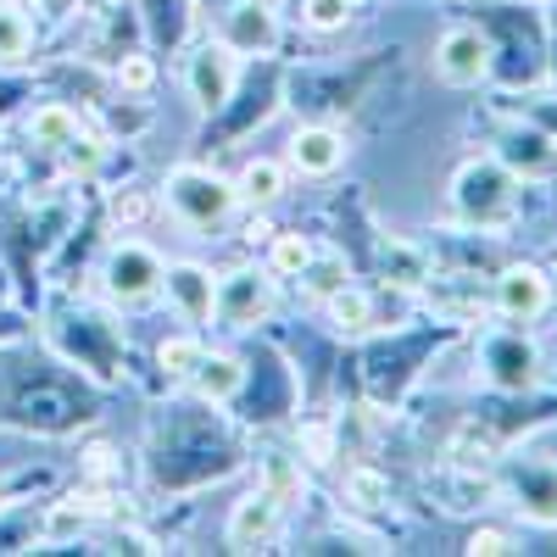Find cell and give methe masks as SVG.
I'll return each instance as SVG.
<instances>
[{
  "instance_id": "cb8c5ba5",
  "label": "cell",
  "mask_w": 557,
  "mask_h": 557,
  "mask_svg": "<svg viewBox=\"0 0 557 557\" xmlns=\"http://www.w3.org/2000/svg\"><path fill=\"white\" fill-rule=\"evenodd\" d=\"M341 285H351V262H346V251H312V262L296 273V290H301V301H312V307H323Z\"/></svg>"
},
{
  "instance_id": "4dcf8cb0",
  "label": "cell",
  "mask_w": 557,
  "mask_h": 557,
  "mask_svg": "<svg viewBox=\"0 0 557 557\" xmlns=\"http://www.w3.org/2000/svg\"><path fill=\"white\" fill-rule=\"evenodd\" d=\"M112 78H117L123 96H151V89H157V62L139 57V51H123L117 67H112Z\"/></svg>"
},
{
  "instance_id": "ba28073f",
  "label": "cell",
  "mask_w": 557,
  "mask_h": 557,
  "mask_svg": "<svg viewBox=\"0 0 557 557\" xmlns=\"http://www.w3.org/2000/svg\"><path fill=\"white\" fill-rule=\"evenodd\" d=\"M162 273H168V262L146 240H117L101 262V290L112 307H146L162 296Z\"/></svg>"
},
{
  "instance_id": "ab89813d",
  "label": "cell",
  "mask_w": 557,
  "mask_h": 557,
  "mask_svg": "<svg viewBox=\"0 0 557 557\" xmlns=\"http://www.w3.org/2000/svg\"><path fill=\"white\" fill-rule=\"evenodd\" d=\"M0 507H7V485H0Z\"/></svg>"
},
{
  "instance_id": "603a6c76",
  "label": "cell",
  "mask_w": 557,
  "mask_h": 557,
  "mask_svg": "<svg viewBox=\"0 0 557 557\" xmlns=\"http://www.w3.org/2000/svg\"><path fill=\"white\" fill-rule=\"evenodd\" d=\"M285 190H290V168L278 162V157H251V162L240 168V178H235L240 207H273Z\"/></svg>"
},
{
  "instance_id": "484cf974",
  "label": "cell",
  "mask_w": 557,
  "mask_h": 557,
  "mask_svg": "<svg viewBox=\"0 0 557 557\" xmlns=\"http://www.w3.org/2000/svg\"><path fill=\"white\" fill-rule=\"evenodd\" d=\"M341 496L357 507V513H380V507H391V480L374 469V462H351L346 480H341Z\"/></svg>"
},
{
  "instance_id": "5b68a950",
  "label": "cell",
  "mask_w": 557,
  "mask_h": 557,
  "mask_svg": "<svg viewBox=\"0 0 557 557\" xmlns=\"http://www.w3.org/2000/svg\"><path fill=\"white\" fill-rule=\"evenodd\" d=\"M162 207H168V218L184 228V235H212V228H223L228 218H235L240 196H235V178L184 162V168H173L162 178Z\"/></svg>"
},
{
  "instance_id": "ac0fdd59",
  "label": "cell",
  "mask_w": 557,
  "mask_h": 557,
  "mask_svg": "<svg viewBox=\"0 0 557 557\" xmlns=\"http://www.w3.org/2000/svg\"><path fill=\"white\" fill-rule=\"evenodd\" d=\"M184 385H190L196 401H207V407H228V401L246 391V362L228 357V351H201L196 374L184 380Z\"/></svg>"
},
{
  "instance_id": "836d02e7",
  "label": "cell",
  "mask_w": 557,
  "mask_h": 557,
  "mask_svg": "<svg viewBox=\"0 0 557 557\" xmlns=\"http://www.w3.org/2000/svg\"><path fill=\"white\" fill-rule=\"evenodd\" d=\"M519 117H530L535 128H546V134L557 139V96H530V101H519Z\"/></svg>"
},
{
  "instance_id": "8992f818",
  "label": "cell",
  "mask_w": 557,
  "mask_h": 557,
  "mask_svg": "<svg viewBox=\"0 0 557 557\" xmlns=\"http://www.w3.org/2000/svg\"><path fill=\"white\" fill-rule=\"evenodd\" d=\"M418 296L446 330H480L491 318V278H480V268H435Z\"/></svg>"
},
{
  "instance_id": "2e32d148",
  "label": "cell",
  "mask_w": 557,
  "mask_h": 557,
  "mask_svg": "<svg viewBox=\"0 0 557 557\" xmlns=\"http://www.w3.org/2000/svg\"><path fill=\"white\" fill-rule=\"evenodd\" d=\"M430 496L446 507V513H485V507L502 502L496 491V469H462V462H435L430 474Z\"/></svg>"
},
{
  "instance_id": "e0dca14e",
  "label": "cell",
  "mask_w": 557,
  "mask_h": 557,
  "mask_svg": "<svg viewBox=\"0 0 557 557\" xmlns=\"http://www.w3.org/2000/svg\"><path fill=\"white\" fill-rule=\"evenodd\" d=\"M218 39L235 57H273V45H278V12L268 7V0H235V7L223 12Z\"/></svg>"
},
{
  "instance_id": "4316f807",
  "label": "cell",
  "mask_w": 557,
  "mask_h": 557,
  "mask_svg": "<svg viewBox=\"0 0 557 557\" xmlns=\"http://www.w3.org/2000/svg\"><path fill=\"white\" fill-rule=\"evenodd\" d=\"M201 351H207V346H201V335H196V330H184V335H162V341H157V368H162L168 380H178V385H184V380L196 374Z\"/></svg>"
},
{
  "instance_id": "f1b7e54d",
  "label": "cell",
  "mask_w": 557,
  "mask_h": 557,
  "mask_svg": "<svg viewBox=\"0 0 557 557\" xmlns=\"http://www.w3.org/2000/svg\"><path fill=\"white\" fill-rule=\"evenodd\" d=\"M262 485H268L273 496H285V502H296V496L307 491V474H301V462H296L290 451H273V457L262 462Z\"/></svg>"
},
{
  "instance_id": "277c9868",
  "label": "cell",
  "mask_w": 557,
  "mask_h": 557,
  "mask_svg": "<svg viewBox=\"0 0 557 557\" xmlns=\"http://www.w3.org/2000/svg\"><path fill=\"white\" fill-rule=\"evenodd\" d=\"M474 368H480V380L485 391L496 396H530L541 385V346L535 335L524 330V323H485V330L474 335Z\"/></svg>"
},
{
  "instance_id": "d4e9b609",
  "label": "cell",
  "mask_w": 557,
  "mask_h": 557,
  "mask_svg": "<svg viewBox=\"0 0 557 557\" xmlns=\"http://www.w3.org/2000/svg\"><path fill=\"white\" fill-rule=\"evenodd\" d=\"M34 57V17L23 0H0V67H17Z\"/></svg>"
},
{
  "instance_id": "d6986e66",
  "label": "cell",
  "mask_w": 557,
  "mask_h": 557,
  "mask_svg": "<svg viewBox=\"0 0 557 557\" xmlns=\"http://www.w3.org/2000/svg\"><path fill=\"white\" fill-rule=\"evenodd\" d=\"M502 446H507V441L485 424V418H462V424L441 441V457H446V462H462V469H496Z\"/></svg>"
},
{
  "instance_id": "1f68e13d",
  "label": "cell",
  "mask_w": 557,
  "mask_h": 557,
  "mask_svg": "<svg viewBox=\"0 0 557 557\" xmlns=\"http://www.w3.org/2000/svg\"><path fill=\"white\" fill-rule=\"evenodd\" d=\"M301 23L312 34H341L351 23V7L346 0H301Z\"/></svg>"
},
{
  "instance_id": "83f0119b",
  "label": "cell",
  "mask_w": 557,
  "mask_h": 557,
  "mask_svg": "<svg viewBox=\"0 0 557 557\" xmlns=\"http://www.w3.org/2000/svg\"><path fill=\"white\" fill-rule=\"evenodd\" d=\"M312 251H318L312 235H268V262H262V268H268L273 278H296V273L312 262Z\"/></svg>"
},
{
  "instance_id": "f35d334b",
  "label": "cell",
  "mask_w": 557,
  "mask_h": 557,
  "mask_svg": "<svg viewBox=\"0 0 557 557\" xmlns=\"http://www.w3.org/2000/svg\"><path fill=\"white\" fill-rule=\"evenodd\" d=\"M346 7H351V12H362V7H368V0H346Z\"/></svg>"
},
{
  "instance_id": "30bf717a",
  "label": "cell",
  "mask_w": 557,
  "mask_h": 557,
  "mask_svg": "<svg viewBox=\"0 0 557 557\" xmlns=\"http://www.w3.org/2000/svg\"><path fill=\"white\" fill-rule=\"evenodd\" d=\"M235 89H240V57L223 39H207L184 57V96H190V107L201 117H218L235 101Z\"/></svg>"
},
{
  "instance_id": "52a82bcc",
  "label": "cell",
  "mask_w": 557,
  "mask_h": 557,
  "mask_svg": "<svg viewBox=\"0 0 557 557\" xmlns=\"http://www.w3.org/2000/svg\"><path fill=\"white\" fill-rule=\"evenodd\" d=\"M496 67V45L485 34V23H446L435 39V78L446 89H480L491 84Z\"/></svg>"
},
{
  "instance_id": "44dd1931",
  "label": "cell",
  "mask_w": 557,
  "mask_h": 557,
  "mask_svg": "<svg viewBox=\"0 0 557 557\" xmlns=\"http://www.w3.org/2000/svg\"><path fill=\"white\" fill-rule=\"evenodd\" d=\"M323 318H330L341 335H374L380 330V296L362 290V285H341L323 301Z\"/></svg>"
},
{
  "instance_id": "4fadbf2b",
  "label": "cell",
  "mask_w": 557,
  "mask_h": 557,
  "mask_svg": "<svg viewBox=\"0 0 557 557\" xmlns=\"http://www.w3.org/2000/svg\"><path fill=\"white\" fill-rule=\"evenodd\" d=\"M162 296H168V307L178 312V323H190V330H201V323H218V273H212L207 262H168Z\"/></svg>"
},
{
  "instance_id": "d590c367",
  "label": "cell",
  "mask_w": 557,
  "mask_h": 557,
  "mask_svg": "<svg viewBox=\"0 0 557 557\" xmlns=\"http://www.w3.org/2000/svg\"><path fill=\"white\" fill-rule=\"evenodd\" d=\"M34 7H39L45 17H73V12L84 7V0H34Z\"/></svg>"
},
{
  "instance_id": "f546056e",
  "label": "cell",
  "mask_w": 557,
  "mask_h": 557,
  "mask_svg": "<svg viewBox=\"0 0 557 557\" xmlns=\"http://www.w3.org/2000/svg\"><path fill=\"white\" fill-rule=\"evenodd\" d=\"M84 519H89V507H84L78 496H67V502H57L51 513H45V530H39V541H45V546H62V541H73V535L84 530Z\"/></svg>"
},
{
  "instance_id": "6da1fadb",
  "label": "cell",
  "mask_w": 557,
  "mask_h": 557,
  "mask_svg": "<svg viewBox=\"0 0 557 557\" xmlns=\"http://www.w3.org/2000/svg\"><path fill=\"white\" fill-rule=\"evenodd\" d=\"M491 45H496V67L491 84L502 89H535L546 78V17H541V0H502V7H485Z\"/></svg>"
},
{
  "instance_id": "74e56055",
  "label": "cell",
  "mask_w": 557,
  "mask_h": 557,
  "mask_svg": "<svg viewBox=\"0 0 557 557\" xmlns=\"http://www.w3.org/2000/svg\"><path fill=\"white\" fill-rule=\"evenodd\" d=\"M84 7H117V0H84Z\"/></svg>"
},
{
  "instance_id": "d6a6232c",
  "label": "cell",
  "mask_w": 557,
  "mask_h": 557,
  "mask_svg": "<svg viewBox=\"0 0 557 557\" xmlns=\"http://www.w3.org/2000/svg\"><path fill=\"white\" fill-rule=\"evenodd\" d=\"M462 552L469 557H507V552H519L513 530H496V524H474L469 541H462Z\"/></svg>"
},
{
  "instance_id": "ffe728a7",
  "label": "cell",
  "mask_w": 557,
  "mask_h": 557,
  "mask_svg": "<svg viewBox=\"0 0 557 557\" xmlns=\"http://www.w3.org/2000/svg\"><path fill=\"white\" fill-rule=\"evenodd\" d=\"M23 134L34 139L39 151H73L78 139H84V117H78L67 101H45V107H34V112H28Z\"/></svg>"
},
{
  "instance_id": "5bb4252c",
  "label": "cell",
  "mask_w": 557,
  "mask_h": 557,
  "mask_svg": "<svg viewBox=\"0 0 557 557\" xmlns=\"http://www.w3.org/2000/svg\"><path fill=\"white\" fill-rule=\"evenodd\" d=\"M346 157H351V139L335 123H301L285 146V168L301 178H335L346 168Z\"/></svg>"
},
{
  "instance_id": "8fae6325",
  "label": "cell",
  "mask_w": 557,
  "mask_h": 557,
  "mask_svg": "<svg viewBox=\"0 0 557 557\" xmlns=\"http://www.w3.org/2000/svg\"><path fill=\"white\" fill-rule=\"evenodd\" d=\"M278 278L268 268H228L218 273V323L223 330H257L278 307Z\"/></svg>"
},
{
  "instance_id": "7a4b0ae2",
  "label": "cell",
  "mask_w": 557,
  "mask_h": 557,
  "mask_svg": "<svg viewBox=\"0 0 557 557\" xmlns=\"http://www.w3.org/2000/svg\"><path fill=\"white\" fill-rule=\"evenodd\" d=\"M446 201H451V218L469 228V235H491V240H502L507 228L519 223V212H524L519 178L507 173L496 157H469V162H457Z\"/></svg>"
},
{
  "instance_id": "3957f363",
  "label": "cell",
  "mask_w": 557,
  "mask_h": 557,
  "mask_svg": "<svg viewBox=\"0 0 557 557\" xmlns=\"http://www.w3.org/2000/svg\"><path fill=\"white\" fill-rule=\"evenodd\" d=\"M496 491L502 502H513V513H524L541 530H557V451L541 441H513L496 457Z\"/></svg>"
},
{
  "instance_id": "8d00e7d4",
  "label": "cell",
  "mask_w": 557,
  "mask_h": 557,
  "mask_svg": "<svg viewBox=\"0 0 557 557\" xmlns=\"http://www.w3.org/2000/svg\"><path fill=\"white\" fill-rule=\"evenodd\" d=\"M546 78H557V12L546 17Z\"/></svg>"
},
{
  "instance_id": "7c38bea8",
  "label": "cell",
  "mask_w": 557,
  "mask_h": 557,
  "mask_svg": "<svg viewBox=\"0 0 557 557\" xmlns=\"http://www.w3.org/2000/svg\"><path fill=\"white\" fill-rule=\"evenodd\" d=\"M507 173H513L519 184H546V178H557V139L546 134V128H535L530 117H507L502 128H496V151H491Z\"/></svg>"
},
{
  "instance_id": "7402d4cb",
  "label": "cell",
  "mask_w": 557,
  "mask_h": 557,
  "mask_svg": "<svg viewBox=\"0 0 557 557\" xmlns=\"http://www.w3.org/2000/svg\"><path fill=\"white\" fill-rule=\"evenodd\" d=\"M380 273H385V290L396 285L401 296H418V290H424V278L435 273V262H430V251H424V246H412V240H391V246L380 251Z\"/></svg>"
},
{
  "instance_id": "e575fe53",
  "label": "cell",
  "mask_w": 557,
  "mask_h": 557,
  "mask_svg": "<svg viewBox=\"0 0 557 557\" xmlns=\"http://www.w3.org/2000/svg\"><path fill=\"white\" fill-rule=\"evenodd\" d=\"M151 212V196H139V190H128V196H112V218L117 223H139Z\"/></svg>"
},
{
  "instance_id": "9a60e30c",
  "label": "cell",
  "mask_w": 557,
  "mask_h": 557,
  "mask_svg": "<svg viewBox=\"0 0 557 557\" xmlns=\"http://www.w3.org/2000/svg\"><path fill=\"white\" fill-rule=\"evenodd\" d=\"M285 496H273L268 485H257V491H246L240 502H235V513H228V546L235 552H262V546H273L278 541V530H285Z\"/></svg>"
},
{
  "instance_id": "9c48e42d",
  "label": "cell",
  "mask_w": 557,
  "mask_h": 557,
  "mask_svg": "<svg viewBox=\"0 0 557 557\" xmlns=\"http://www.w3.org/2000/svg\"><path fill=\"white\" fill-rule=\"evenodd\" d=\"M557 301V285L541 262H502L491 273V312L507 318V323H541Z\"/></svg>"
}]
</instances>
